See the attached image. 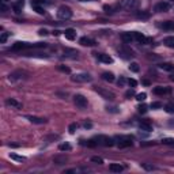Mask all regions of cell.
Masks as SVG:
<instances>
[{
    "label": "cell",
    "mask_w": 174,
    "mask_h": 174,
    "mask_svg": "<svg viewBox=\"0 0 174 174\" xmlns=\"http://www.w3.org/2000/svg\"><path fill=\"white\" fill-rule=\"evenodd\" d=\"M40 48H46L45 42H37V44H29V42H15L12 45V50H23V49H40Z\"/></svg>",
    "instance_id": "obj_1"
},
{
    "label": "cell",
    "mask_w": 174,
    "mask_h": 174,
    "mask_svg": "<svg viewBox=\"0 0 174 174\" xmlns=\"http://www.w3.org/2000/svg\"><path fill=\"white\" fill-rule=\"evenodd\" d=\"M139 6H140V1H139V0H120V3H118V7H120L121 10H125V11L138 10Z\"/></svg>",
    "instance_id": "obj_2"
},
{
    "label": "cell",
    "mask_w": 174,
    "mask_h": 174,
    "mask_svg": "<svg viewBox=\"0 0 174 174\" xmlns=\"http://www.w3.org/2000/svg\"><path fill=\"white\" fill-rule=\"evenodd\" d=\"M94 142L97 146H103V147H112L114 144V140L112 138H109L106 135H98L94 138Z\"/></svg>",
    "instance_id": "obj_3"
},
{
    "label": "cell",
    "mask_w": 174,
    "mask_h": 174,
    "mask_svg": "<svg viewBox=\"0 0 174 174\" xmlns=\"http://www.w3.org/2000/svg\"><path fill=\"white\" fill-rule=\"evenodd\" d=\"M57 18L63 19V21H67V19L72 18V10L68 6H60L57 10Z\"/></svg>",
    "instance_id": "obj_4"
},
{
    "label": "cell",
    "mask_w": 174,
    "mask_h": 174,
    "mask_svg": "<svg viewBox=\"0 0 174 174\" xmlns=\"http://www.w3.org/2000/svg\"><path fill=\"white\" fill-rule=\"evenodd\" d=\"M94 90H95V93H98L102 98L109 99V101H113V99H114V93H112V91H109V90H106V89H103V87H94Z\"/></svg>",
    "instance_id": "obj_5"
},
{
    "label": "cell",
    "mask_w": 174,
    "mask_h": 174,
    "mask_svg": "<svg viewBox=\"0 0 174 174\" xmlns=\"http://www.w3.org/2000/svg\"><path fill=\"white\" fill-rule=\"evenodd\" d=\"M72 82H76V83H86V82H91L93 78L89 75V74H76L71 78Z\"/></svg>",
    "instance_id": "obj_6"
},
{
    "label": "cell",
    "mask_w": 174,
    "mask_h": 174,
    "mask_svg": "<svg viewBox=\"0 0 174 174\" xmlns=\"http://www.w3.org/2000/svg\"><path fill=\"white\" fill-rule=\"evenodd\" d=\"M117 139H118V148H127L133 144L132 136H118Z\"/></svg>",
    "instance_id": "obj_7"
},
{
    "label": "cell",
    "mask_w": 174,
    "mask_h": 174,
    "mask_svg": "<svg viewBox=\"0 0 174 174\" xmlns=\"http://www.w3.org/2000/svg\"><path fill=\"white\" fill-rule=\"evenodd\" d=\"M74 102H75V105L78 107H80V109H85L86 106H87V98L86 97H83V95H80V94H76L75 97H74Z\"/></svg>",
    "instance_id": "obj_8"
},
{
    "label": "cell",
    "mask_w": 174,
    "mask_h": 174,
    "mask_svg": "<svg viewBox=\"0 0 174 174\" xmlns=\"http://www.w3.org/2000/svg\"><path fill=\"white\" fill-rule=\"evenodd\" d=\"M118 56H121V57L125 58V60H128V58L133 57L135 54L129 48H127V46H121V48H118Z\"/></svg>",
    "instance_id": "obj_9"
},
{
    "label": "cell",
    "mask_w": 174,
    "mask_h": 174,
    "mask_svg": "<svg viewBox=\"0 0 174 174\" xmlns=\"http://www.w3.org/2000/svg\"><path fill=\"white\" fill-rule=\"evenodd\" d=\"M25 75H26V74L23 71H15V72H12V74L8 75V80L10 82H19V80H22V79L26 78Z\"/></svg>",
    "instance_id": "obj_10"
},
{
    "label": "cell",
    "mask_w": 174,
    "mask_h": 174,
    "mask_svg": "<svg viewBox=\"0 0 174 174\" xmlns=\"http://www.w3.org/2000/svg\"><path fill=\"white\" fill-rule=\"evenodd\" d=\"M133 37H135V40L138 41V42H140V44H150V42L152 41L151 38H147L144 34L138 33V31H135V33H133Z\"/></svg>",
    "instance_id": "obj_11"
},
{
    "label": "cell",
    "mask_w": 174,
    "mask_h": 174,
    "mask_svg": "<svg viewBox=\"0 0 174 174\" xmlns=\"http://www.w3.org/2000/svg\"><path fill=\"white\" fill-rule=\"evenodd\" d=\"M152 93L155 95H165V94H170L171 93V89L170 87H162V86H158L152 90Z\"/></svg>",
    "instance_id": "obj_12"
},
{
    "label": "cell",
    "mask_w": 174,
    "mask_h": 174,
    "mask_svg": "<svg viewBox=\"0 0 174 174\" xmlns=\"http://www.w3.org/2000/svg\"><path fill=\"white\" fill-rule=\"evenodd\" d=\"M169 10H170V4L166 3V1H161V3H158L155 6V11H158V12H166Z\"/></svg>",
    "instance_id": "obj_13"
},
{
    "label": "cell",
    "mask_w": 174,
    "mask_h": 174,
    "mask_svg": "<svg viewBox=\"0 0 174 174\" xmlns=\"http://www.w3.org/2000/svg\"><path fill=\"white\" fill-rule=\"evenodd\" d=\"M79 44L83 45V46H94L97 42H95L93 38H89V37H82L80 40H79Z\"/></svg>",
    "instance_id": "obj_14"
},
{
    "label": "cell",
    "mask_w": 174,
    "mask_h": 174,
    "mask_svg": "<svg viewBox=\"0 0 174 174\" xmlns=\"http://www.w3.org/2000/svg\"><path fill=\"white\" fill-rule=\"evenodd\" d=\"M64 36H65V38L67 40H69V41H74L76 38V31H75V29H65V31H64Z\"/></svg>",
    "instance_id": "obj_15"
},
{
    "label": "cell",
    "mask_w": 174,
    "mask_h": 174,
    "mask_svg": "<svg viewBox=\"0 0 174 174\" xmlns=\"http://www.w3.org/2000/svg\"><path fill=\"white\" fill-rule=\"evenodd\" d=\"M97 58H98L99 61L105 63V64H112L113 63V58L109 56V54H103V53H99L97 54Z\"/></svg>",
    "instance_id": "obj_16"
},
{
    "label": "cell",
    "mask_w": 174,
    "mask_h": 174,
    "mask_svg": "<svg viewBox=\"0 0 174 174\" xmlns=\"http://www.w3.org/2000/svg\"><path fill=\"white\" fill-rule=\"evenodd\" d=\"M6 103H7L8 106L14 107V109H22V103L18 102L17 99H14V98H8L7 101H6Z\"/></svg>",
    "instance_id": "obj_17"
},
{
    "label": "cell",
    "mask_w": 174,
    "mask_h": 174,
    "mask_svg": "<svg viewBox=\"0 0 174 174\" xmlns=\"http://www.w3.org/2000/svg\"><path fill=\"white\" fill-rule=\"evenodd\" d=\"M26 118L30 121L31 124H45V122H46V120H45V118L36 117V116H26Z\"/></svg>",
    "instance_id": "obj_18"
},
{
    "label": "cell",
    "mask_w": 174,
    "mask_h": 174,
    "mask_svg": "<svg viewBox=\"0 0 174 174\" xmlns=\"http://www.w3.org/2000/svg\"><path fill=\"white\" fill-rule=\"evenodd\" d=\"M121 40L124 41V42H127V44H131V42L135 40V37H133V34H131V33H128V31H125V33L121 34Z\"/></svg>",
    "instance_id": "obj_19"
},
{
    "label": "cell",
    "mask_w": 174,
    "mask_h": 174,
    "mask_svg": "<svg viewBox=\"0 0 174 174\" xmlns=\"http://www.w3.org/2000/svg\"><path fill=\"white\" fill-rule=\"evenodd\" d=\"M109 170H110L112 173H121V171L124 170V166L120 165V163H112V165L109 166Z\"/></svg>",
    "instance_id": "obj_20"
},
{
    "label": "cell",
    "mask_w": 174,
    "mask_h": 174,
    "mask_svg": "<svg viewBox=\"0 0 174 174\" xmlns=\"http://www.w3.org/2000/svg\"><path fill=\"white\" fill-rule=\"evenodd\" d=\"M139 127H140V129L144 131V132H151V131H152V125L150 124L148 121H142Z\"/></svg>",
    "instance_id": "obj_21"
},
{
    "label": "cell",
    "mask_w": 174,
    "mask_h": 174,
    "mask_svg": "<svg viewBox=\"0 0 174 174\" xmlns=\"http://www.w3.org/2000/svg\"><path fill=\"white\" fill-rule=\"evenodd\" d=\"M159 68L163 69V71H167V72H173L174 71V65L173 64H170V63H162V64H159Z\"/></svg>",
    "instance_id": "obj_22"
},
{
    "label": "cell",
    "mask_w": 174,
    "mask_h": 174,
    "mask_svg": "<svg viewBox=\"0 0 174 174\" xmlns=\"http://www.w3.org/2000/svg\"><path fill=\"white\" fill-rule=\"evenodd\" d=\"M23 4H25V1L23 0H18L17 3H14L12 4V8H14V11L17 14H19L21 11H22V7H23Z\"/></svg>",
    "instance_id": "obj_23"
},
{
    "label": "cell",
    "mask_w": 174,
    "mask_h": 174,
    "mask_svg": "<svg viewBox=\"0 0 174 174\" xmlns=\"http://www.w3.org/2000/svg\"><path fill=\"white\" fill-rule=\"evenodd\" d=\"M163 30H174V22L173 21H166L161 25Z\"/></svg>",
    "instance_id": "obj_24"
},
{
    "label": "cell",
    "mask_w": 174,
    "mask_h": 174,
    "mask_svg": "<svg viewBox=\"0 0 174 174\" xmlns=\"http://www.w3.org/2000/svg\"><path fill=\"white\" fill-rule=\"evenodd\" d=\"M102 79L103 80H106V82H109V83H112V82H114V75H113L112 72H103Z\"/></svg>",
    "instance_id": "obj_25"
},
{
    "label": "cell",
    "mask_w": 174,
    "mask_h": 174,
    "mask_svg": "<svg viewBox=\"0 0 174 174\" xmlns=\"http://www.w3.org/2000/svg\"><path fill=\"white\" fill-rule=\"evenodd\" d=\"M67 161H68L67 156H60V155H57V156H54V158H53V162L56 163V165H64V163H65Z\"/></svg>",
    "instance_id": "obj_26"
},
{
    "label": "cell",
    "mask_w": 174,
    "mask_h": 174,
    "mask_svg": "<svg viewBox=\"0 0 174 174\" xmlns=\"http://www.w3.org/2000/svg\"><path fill=\"white\" fill-rule=\"evenodd\" d=\"M163 44L169 48H174V37H166L163 40Z\"/></svg>",
    "instance_id": "obj_27"
},
{
    "label": "cell",
    "mask_w": 174,
    "mask_h": 174,
    "mask_svg": "<svg viewBox=\"0 0 174 174\" xmlns=\"http://www.w3.org/2000/svg\"><path fill=\"white\" fill-rule=\"evenodd\" d=\"M136 17H138L139 19H148L151 15H150V12H147V11H139V12L136 14Z\"/></svg>",
    "instance_id": "obj_28"
},
{
    "label": "cell",
    "mask_w": 174,
    "mask_h": 174,
    "mask_svg": "<svg viewBox=\"0 0 174 174\" xmlns=\"http://www.w3.org/2000/svg\"><path fill=\"white\" fill-rule=\"evenodd\" d=\"M58 150H60V151H71L72 147L69 143H61L58 146Z\"/></svg>",
    "instance_id": "obj_29"
},
{
    "label": "cell",
    "mask_w": 174,
    "mask_h": 174,
    "mask_svg": "<svg viewBox=\"0 0 174 174\" xmlns=\"http://www.w3.org/2000/svg\"><path fill=\"white\" fill-rule=\"evenodd\" d=\"M10 158L14 159V161H18V162H25V161H26V158H25V156L17 155V154H10Z\"/></svg>",
    "instance_id": "obj_30"
},
{
    "label": "cell",
    "mask_w": 174,
    "mask_h": 174,
    "mask_svg": "<svg viewBox=\"0 0 174 174\" xmlns=\"http://www.w3.org/2000/svg\"><path fill=\"white\" fill-rule=\"evenodd\" d=\"M31 6H33V10H34L37 14H40V15H44V14H45L44 8H42L40 4H31Z\"/></svg>",
    "instance_id": "obj_31"
},
{
    "label": "cell",
    "mask_w": 174,
    "mask_h": 174,
    "mask_svg": "<svg viewBox=\"0 0 174 174\" xmlns=\"http://www.w3.org/2000/svg\"><path fill=\"white\" fill-rule=\"evenodd\" d=\"M146 98H147V94L146 93H140L136 95V99H138L139 102H143V101H146Z\"/></svg>",
    "instance_id": "obj_32"
},
{
    "label": "cell",
    "mask_w": 174,
    "mask_h": 174,
    "mask_svg": "<svg viewBox=\"0 0 174 174\" xmlns=\"http://www.w3.org/2000/svg\"><path fill=\"white\" fill-rule=\"evenodd\" d=\"M162 143H163V144H167V146H173V147H174V139L166 138V139H163V140H162Z\"/></svg>",
    "instance_id": "obj_33"
},
{
    "label": "cell",
    "mask_w": 174,
    "mask_h": 174,
    "mask_svg": "<svg viewBox=\"0 0 174 174\" xmlns=\"http://www.w3.org/2000/svg\"><path fill=\"white\" fill-rule=\"evenodd\" d=\"M76 129H78V124H76V122H72V124H69V127H68L69 133H75Z\"/></svg>",
    "instance_id": "obj_34"
},
{
    "label": "cell",
    "mask_w": 174,
    "mask_h": 174,
    "mask_svg": "<svg viewBox=\"0 0 174 174\" xmlns=\"http://www.w3.org/2000/svg\"><path fill=\"white\" fill-rule=\"evenodd\" d=\"M91 162H94V163H98V165H102L103 159L101 158V156H93V158H91Z\"/></svg>",
    "instance_id": "obj_35"
},
{
    "label": "cell",
    "mask_w": 174,
    "mask_h": 174,
    "mask_svg": "<svg viewBox=\"0 0 174 174\" xmlns=\"http://www.w3.org/2000/svg\"><path fill=\"white\" fill-rule=\"evenodd\" d=\"M129 69L132 72H139V64H138V63H131Z\"/></svg>",
    "instance_id": "obj_36"
},
{
    "label": "cell",
    "mask_w": 174,
    "mask_h": 174,
    "mask_svg": "<svg viewBox=\"0 0 174 174\" xmlns=\"http://www.w3.org/2000/svg\"><path fill=\"white\" fill-rule=\"evenodd\" d=\"M165 110L167 113H174V103H167L165 106Z\"/></svg>",
    "instance_id": "obj_37"
},
{
    "label": "cell",
    "mask_w": 174,
    "mask_h": 174,
    "mask_svg": "<svg viewBox=\"0 0 174 174\" xmlns=\"http://www.w3.org/2000/svg\"><path fill=\"white\" fill-rule=\"evenodd\" d=\"M106 110L107 112H110V113H118L120 112V109L117 106H106Z\"/></svg>",
    "instance_id": "obj_38"
},
{
    "label": "cell",
    "mask_w": 174,
    "mask_h": 174,
    "mask_svg": "<svg viewBox=\"0 0 174 174\" xmlns=\"http://www.w3.org/2000/svg\"><path fill=\"white\" fill-rule=\"evenodd\" d=\"M7 38H8V33H1V36H0V44H6Z\"/></svg>",
    "instance_id": "obj_39"
},
{
    "label": "cell",
    "mask_w": 174,
    "mask_h": 174,
    "mask_svg": "<svg viewBox=\"0 0 174 174\" xmlns=\"http://www.w3.org/2000/svg\"><path fill=\"white\" fill-rule=\"evenodd\" d=\"M58 71L64 72V74H69L71 69H69V67H65V65H58Z\"/></svg>",
    "instance_id": "obj_40"
},
{
    "label": "cell",
    "mask_w": 174,
    "mask_h": 174,
    "mask_svg": "<svg viewBox=\"0 0 174 174\" xmlns=\"http://www.w3.org/2000/svg\"><path fill=\"white\" fill-rule=\"evenodd\" d=\"M138 110H139V113H146V112H147V105H144V103L139 105V106H138Z\"/></svg>",
    "instance_id": "obj_41"
},
{
    "label": "cell",
    "mask_w": 174,
    "mask_h": 174,
    "mask_svg": "<svg viewBox=\"0 0 174 174\" xmlns=\"http://www.w3.org/2000/svg\"><path fill=\"white\" fill-rule=\"evenodd\" d=\"M128 85L131 86V87H132V89H133V87H136V86H138V82L135 80V79H128Z\"/></svg>",
    "instance_id": "obj_42"
},
{
    "label": "cell",
    "mask_w": 174,
    "mask_h": 174,
    "mask_svg": "<svg viewBox=\"0 0 174 174\" xmlns=\"http://www.w3.org/2000/svg\"><path fill=\"white\" fill-rule=\"evenodd\" d=\"M133 95H135V90L133 89L128 90V91L125 93V97H127V98H131V97H133Z\"/></svg>",
    "instance_id": "obj_43"
},
{
    "label": "cell",
    "mask_w": 174,
    "mask_h": 174,
    "mask_svg": "<svg viewBox=\"0 0 174 174\" xmlns=\"http://www.w3.org/2000/svg\"><path fill=\"white\" fill-rule=\"evenodd\" d=\"M125 82H127V80H125V78H122V76H121L120 79H118V80H117V85L120 86V87H122V86L125 85Z\"/></svg>",
    "instance_id": "obj_44"
},
{
    "label": "cell",
    "mask_w": 174,
    "mask_h": 174,
    "mask_svg": "<svg viewBox=\"0 0 174 174\" xmlns=\"http://www.w3.org/2000/svg\"><path fill=\"white\" fill-rule=\"evenodd\" d=\"M151 107H152V109H159V107H162V103L161 102H152Z\"/></svg>",
    "instance_id": "obj_45"
},
{
    "label": "cell",
    "mask_w": 174,
    "mask_h": 174,
    "mask_svg": "<svg viewBox=\"0 0 174 174\" xmlns=\"http://www.w3.org/2000/svg\"><path fill=\"white\" fill-rule=\"evenodd\" d=\"M83 127H85L86 129H90V128H91V127H93V124H91V122H90V121H86L85 124H83Z\"/></svg>",
    "instance_id": "obj_46"
},
{
    "label": "cell",
    "mask_w": 174,
    "mask_h": 174,
    "mask_svg": "<svg viewBox=\"0 0 174 174\" xmlns=\"http://www.w3.org/2000/svg\"><path fill=\"white\" fill-rule=\"evenodd\" d=\"M45 0H33L31 1V4H44Z\"/></svg>",
    "instance_id": "obj_47"
},
{
    "label": "cell",
    "mask_w": 174,
    "mask_h": 174,
    "mask_svg": "<svg viewBox=\"0 0 174 174\" xmlns=\"http://www.w3.org/2000/svg\"><path fill=\"white\" fill-rule=\"evenodd\" d=\"M38 34H40V36H46V34H48V30H46V29H41V30L38 31Z\"/></svg>",
    "instance_id": "obj_48"
},
{
    "label": "cell",
    "mask_w": 174,
    "mask_h": 174,
    "mask_svg": "<svg viewBox=\"0 0 174 174\" xmlns=\"http://www.w3.org/2000/svg\"><path fill=\"white\" fill-rule=\"evenodd\" d=\"M142 166H143L146 170H154V166H150V165H147V163H143Z\"/></svg>",
    "instance_id": "obj_49"
},
{
    "label": "cell",
    "mask_w": 174,
    "mask_h": 174,
    "mask_svg": "<svg viewBox=\"0 0 174 174\" xmlns=\"http://www.w3.org/2000/svg\"><path fill=\"white\" fill-rule=\"evenodd\" d=\"M169 79H170V80H171V82H174V74H171V75L169 76Z\"/></svg>",
    "instance_id": "obj_50"
},
{
    "label": "cell",
    "mask_w": 174,
    "mask_h": 174,
    "mask_svg": "<svg viewBox=\"0 0 174 174\" xmlns=\"http://www.w3.org/2000/svg\"><path fill=\"white\" fill-rule=\"evenodd\" d=\"M143 85H146V86H150V82H148V80H143Z\"/></svg>",
    "instance_id": "obj_51"
},
{
    "label": "cell",
    "mask_w": 174,
    "mask_h": 174,
    "mask_svg": "<svg viewBox=\"0 0 174 174\" xmlns=\"http://www.w3.org/2000/svg\"><path fill=\"white\" fill-rule=\"evenodd\" d=\"M53 34H54V36H58V34H60V31H58V30H54Z\"/></svg>",
    "instance_id": "obj_52"
},
{
    "label": "cell",
    "mask_w": 174,
    "mask_h": 174,
    "mask_svg": "<svg viewBox=\"0 0 174 174\" xmlns=\"http://www.w3.org/2000/svg\"><path fill=\"white\" fill-rule=\"evenodd\" d=\"M79 1H89V0H79Z\"/></svg>",
    "instance_id": "obj_53"
},
{
    "label": "cell",
    "mask_w": 174,
    "mask_h": 174,
    "mask_svg": "<svg viewBox=\"0 0 174 174\" xmlns=\"http://www.w3.org/2000/svg\"><path fill=\"white\" fill-rule=\"evenodd\" d=\"M3 1H8V0H3Z\"/></svg>",
    "instance_id": "obj_54"
}]
</instances>
